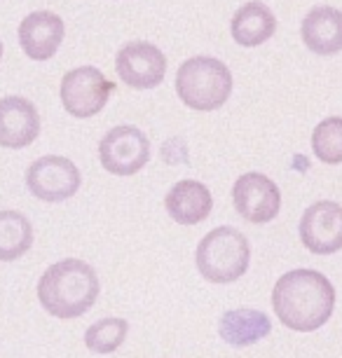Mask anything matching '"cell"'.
<instances>
[{
  "instance_id": "13",
  "label": "cell",
  "mask_w": 342,
  "mask_h": 358,
  "mask_svg": "<svg viewBox=\"0 0 342 358\" xmlns=\"http://www.w3.org/2000/svg\"><path fill=\"white\" fill-rule=\"evenodd\" d=\"M164 208H166V213L171 215L173 222H178V225H183V227H194L211 215L213 197L204 183L187 178V180H178V183L166 192Z\"/></svg>"
},
{
  "instance_id": "14",
  "label": "cell",
  "mask_w": 342,
  "mask_h": 358,
  "mask_svg": "<svg viewBox=\"0 0 342 358\" xmlns=\"http://www.w3.org/2000/svg\"><path fill=\"white\" fill-rule=\"evenodd\" d=\"M300 36L307 50L319 57L342 52V12L331 5H317L305 15Z\"/></svg>"
},
{
  "instance_id": "8",
  "label": "cell",
  "mask_w": 342,
  "mask_h": 358,
  "mask_svg": "<svg viewBox=\"0 0 342 358\" xmlns=\"http://www.w3.org/2000/svg\"><path fill=\"white\" fill-rule=\"evenodd\" d=\"M232 204L246 222L265 225V222H270L279 215L281 190L265 173L249 171L234 180Z\"/></svg>"
},
{
  "instance_id": "16",
  "label": "cell",
  "mask_w": 342,
  "mask_h": 358,
  "mask_svg": "<svg viewBox=\"0 0 342 358\" xmlns=\"http://www.w3.org/2000/svg\"><path fill=\"white\" fill-rule=\"evenodd\" d=\"M274 31H277V17L272 15V10L260 0H251V3L241 5L234 12L230 33L232 40L241 47H258L267 43Z\"/></svg>"
},
{
  "instance_id": "5",
  "label": "cell",
  "mask_w": 342,
  "mask_h": 358,
  "mask_svg": "<svg viewBox=\"0 0 342 358\" xmlns=\"http://www.w3.org/2000/svg\"><path fill=\"white\" fill-rule=\"evenodd\" d=\"M113 92H115V83L94 66H80V69L69 71L59 87L64 110L78 120H87L101 113Z\"/></svg>"
},
{
  "instance_id": "12",
  "label": "cell",
  "mask_w": 342,
  "mask_h": 358,
  "mask_svg": "<svg viewBox=\"0 0 342 358\" xmlns=\"http://www.w3.org/2000/svg\"><path fill=\"white\" fill-rule=\"evenodd\" d=\"M40 134L38 108L24 96L0 99V145L8 150H22Z\"/></svg>"
},
{
  "instance_id": "10",
  "label": "cell",
  "mask_w": 342,
  "mask_h": 358,
  "mask_svg": "<svg viewBox=\"0 0 342 358\" xmlns=\"http://www.w3.org/2000/svg\"><path fill=\"white\" fill-rule=\"evenodd\" d=\"M300 241L314 255H333L342 248V206L321 199L305 208L300 218Z\"/></svg>"
},
{
  "instance_id": "18",
  "label": "cell",
  "mask_w": 342,
  "mask_h": 358,
  "mask_svg": "<svg viewBox=\"0 0 342 358\" xmlns=\"http://www.w3.org/2000/svg\"><path fill=\"white\" fill-rule=\"evenodd\" d=\"M312 152L324 164H342V117L331 115L312 131Z\"/></svg>"
},
{
  "instance_id": "19",
  "label": "cell",
  "mask_w": 342,
  "mask_h": 358,
  "mask_svg": "<svg viewBox=\"0 0 342 358\" xmlns=\"http://www.w3.org/2000/svg\"><path fill=\"white\" fill-rule=\"evenodd\" d=\"M127 333H129V323L124 319H117V316L115 319H101L85 330V347L99 356L113 354L122 347Z\"/></svg>"
},
{
  "instance_id": "7",
  "label": "cell",
  "mask_w": 342,
  "mask_h": 358,
  "mask_svg": "<svg viewBox=\"0 0 342 358\" xmlns=\"http://www.w3.org/2000/svg\"><path fill=\"white\" fill-rule=\"evenodd\" d=\"M99 159L113 176H134L148 164L150 141L138 127L120 124L101 138Z\"/></svg>"
},
{
  "instance_id": "20",
  "label": "cell",
  "mask_w": 342,
  "mask_h": 358,
  "mask_svg": "<svg viewBox=\"0 0 342 358\" xmlns=\"http://www.w3.org/2000/svg\"><path fill=\"white\" fill-rule=\"evenodd\" d=\"M0 59H3V43H0Z\"/></svg>"
},
{
  "instance_id": "3",
  "label": "cell",
  "mask_w": 342,
  "mask_h": 358,
  "mask_svg": "<svg viewBox=\"0 0 342 358\" xmlns=\"http://www.w3.org/2000/svg\"><path fill=\"white\" fill-rule=\"evenodd\" d=\"M251 262V244L239 229L234 227H216L209 234L202 236L194 253V265L199 274L209 283H225L239 281L246 274Z\"/></svg>"
},
{
  "instance_id": "4",
  "label": "cell",
  "mask_w": 342,
  "mask_h": 358,
  "mask_svg": "<svg viewBox=\"0 0 342 358\" xmlns=\"http://www.w3.org/2000/svg\"><path fill=\"white\" fill-rule=\"evenodd\" d=\"M176 94L190 110H218L232 94V73L220 59L192 57L176 73Z\"/></svg>"
},
{
  "instance_id": "15",
  "label": "cell",
  "mask_w": 342,
  "mask_h": 358,
  "mask_svg": "<svg viewBox=\"0 0 342 358\" xmlns=\"http://www.w3.org/2000/svg\"><path fill=\"white\" fill-rule=\"evenodd\" d=\"M270 333H272V321L260 309H249V307L230 309L218 321L220 340L237 349L251 347V344L265 340Z\"/></svg>"
},
{
  "instance_id": "6",
  "label": "cell",
  "mask_w": 342,
  "mask_h": 358,
  "mask_svg": "<svg viewBox=\"0 0 342 358\" xmlns=\"http://www.w3.org/2000/svg\"><path fill=\"white\" fill-rule=\"evenodd\" d=\"M83 185V176L69 157L45 155L36 159L26 171V187L36 199L47 204L71 199Z\"/></svg>"
},
{
  "instance_id": "9",
  "label": "cell",
  "mask_w": 342,
  "mask_h": 358,
  "mask_svg": "<svg viewBox=\"0 0 342 358\" xmlns=\"http://www.w3.org/2000/svg\"><path fill=\"white\" fill-rule=\"evenodd\" d=\"M117 78L134 90H152L166 76V57L159 47L145 40H134L120 47L115 57Z\"/></svg>"
},
{
  "instance_id": "11",
  "label": "cell",
  "mask_w": 342,
  "mask_h": 358,
  "mask_svg": "<svg viewBox=\"0 0 342 358\" xmlns=\"http://www.w3.org/2000/svg\"><path fill=\"white\" fill-rule=\"evenodd\" d=\"M64 19L50 10H38L19 24V45L33 62H47L59 52L64 40Z\"/></svg>"
},
{
  "instance_id": "1",
  "label": "cell",
  "mask_w": 342,
  "mask_h": 358,
  "mask_svg": "<svg viewBox=\"0 0 342 358\" xmlns=\"http://www.w3.org/2000/svg\"><path fill=\"white\" fill-rule=\"evenodd\" d=\"M272 307L288 330L314 333L335 309V288L317 269H291L272 288Z\"/></svg>"
},
{
  "instance_id": "17",
  "label": "cell",
  "mask_w": 342,
  "mask_h": 358,
  "mask_svg": "<svg viewBox=\"0 0 342 358\" xmlns=\"http://www.w3.org/2000/svg\"><path fill=\"white\" fill-rule=\"evenodd\" d=\"M33 246V225L24 213L0 211V262H15Z\"/></svg>"
},
{
  "instance_id": "2",
  "label": "cell",
  "mask_w": 342,
  "mask_h": 358,
  "mask_svg": "<svg viewBox=\"0 0 342 358\" xmlns=\"http://www.w3.org/2000/svg\"><path fill=\"white\" fill-rule=\"evenodd\" d=\"M97 269L85 260L66 258L50 265L38 281V300L50 316L71 321L87 314L99 297Z\"/></svg>"
}]
</instances>
